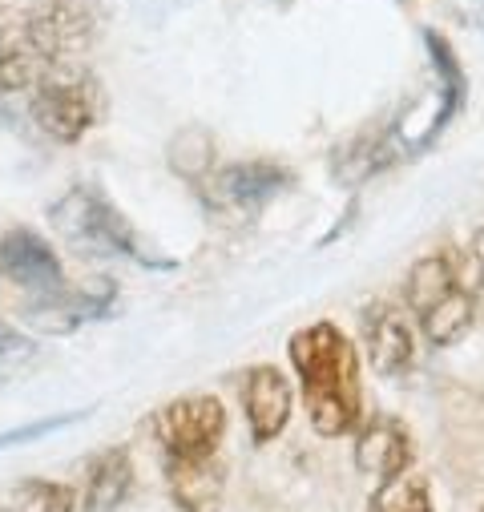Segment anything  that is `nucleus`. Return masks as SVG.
Wrapping results in <instances>:
<instances>
[{
    "label": "nucleus",
    "mask_w": 484,
    "mask_h": 512,
    "mask_svg": "<svg viewBox=\"0 0 484 512\" xmlns=\"http://www.w3.org/2000/svg\"><path fill=\"white\" fill-rule=\"evenodd\" d=\"M0 275L25 291H33L37 299L65 291V271H61L57 250L37 230H25V226H17L0 238Z\"/></svg>",
    "instance_id": "nucleus-7"
},
{
    "label": "nucleus",
    "mask_w": 484,
    "mask_h": 512,
    "mask_svg": "<svg viewBox=\"0 0 484 512\" xmlns=\"http://www.w3.org/2000/svg\"><path fill=\"white\" fill-rule=\"evenodd\" d=\"M287 186H291V174L275 162H230V166L214 170V178L206 186V198L218 210L255 214L271 198H279Z\"/></svg>",
    "instance_id": "nucleus-6"
},
{
    "label": "nucleus",
    "mask_w": 484,
    "mask_h": 512,
    "mask_svg": "<svg viewBox=\"0 0 484 512\" xmlns=\"http://www.w3.org/2000/svg\"><path fill=\"white\" fill-rule=\"evenodd\" d=\"M166 488L182 512H210L226 488L222 460H198V464H166Z\"/></svg>",
    "instance_id": "nucleus-13"
},
{
    "label": "nucleus",
    "mask_w": 484,
    "mask_h": 512,
    "mask_svg": "<svg viewBox=\"0 0 484 512\" xmlns=\"http://www.w3.org/2000/svg\"><path fill=\"white\" fill-rule=\"evenodd\" d=\"M368 512H436V504L428 480L416 468H408L392 480H380V488L368 500Z\"/></svg>",
    "instance_id": "nucleus-16"
},
{
    "label": "nucleus",
    "mask_w": 484,
    "mask_h": 512,
    "mask_svg": "<svg viewBox=\"0 0 484 512\" xmlns=\"http://www.w3.org/2000/svg\"><path fill=\"white\" fill-rule=\"evenodd\" d=\"M480 512H484V508H480Z\"/></svg>",
    "instance_id": "nucleus-22"
},
{
    "label": "nucleus",
    "mask_w": 484,
    "mask_h": 512,
    "mask_svg": "<svg viewBox=\"0 0 484 512\" xmlns=\"http://www.w3.org/2000/svg\"><path fill=\"white\" fill-rule=\"evenodd\" d=\"M77 420H85V412H65V416H49V420H37V424H21V428H13V432H0V452L21 448V444H33V440H41V436H49V432H61V428L77 424Z\"/></svg>",
    "instance_id": "nucleus-20"
},
{
    "label": "nucleus",
    "mask_w": 484,
    "mask_h": 512,
    "mask_svg": "<svg viewBox=\"0 0 484 512\" xmlns=\"http://www.w3.org/2000/svg\"><path fill=\"white\" fill-rule=\"evenodd\" d=\"M355 468L363 476H376V480H392L400 472L412 468V440L404 432L400 420L392 416H376L359 428L355 436Z\"/></svg>",
    "instance_id": "nucleus-10"
},
{
    "label": "nucleus",
    "mask_w": 484,
    "mask_h": 512,
    "mask_svg": "<svg viewBox=\"0 0 484 512\" xmlns=\"http://www.w3.org/2000/svg\"><path fill=\"white\" fill-rule=\"evenodd\" d=\"M65 5L61 0H0V89L37 85L61 57Z\"/></svg>",
    "instance_id": "nucleus-2"
},
{
    "label": "nucleus",
    "mask_w": 484,
    "mask_h": 512,
    "mask_svg": "<svg viewBox=\"0 0 484 512\" xmlns=\"http://www.w3.org/2000/svg\"><path fill=\"white\" fill-rule=\"evenodd\" d=\"M33 355H37V343H33L25 331L0 323V379L25 371V367L33 363Z\"/></svg>",
    "instance_id": "nucleus-19"
},
{
    "label": "nucleus",
    "mask_w": 484,
    "mask_h": 512,
    "mask_svg": "<svg viewBox=\"0 0 484 512\" xmlns=\"http://www.w3.org/2000/svg\"><path fill=\"white\" fill-rule=\"evenodd\" d=\"M363 339H368V359L380 375H404L416 363V335L388 303H376L363 315Z\"/></svg>",
    "instance_id": "nucleus-11"
},
{
    "label": "nucleus",
    "mask_w": 484,
    "mask_h": 512,
    "mask_svg": "<svg viewBox=\"0 0 484 512\" xmlns=\"http://www.w3.org/2000/svg\"><path fill=\"white\" fill-rule=\"evenodd\" d=\"M13 512H73V492L57 480H25L13 496Z\"/></svg>",
    "instance_id": "nucleus-18"
},
{
    "label": "nucleus",
    "mask_w": 484,
    "mask_h": 512,
    "mask_svg": "<svg viewBox=\"0 0 484 512\" xmlns=\"http://www.w3.org/2000/svg\"><path fill=\"white\" fill-rule=\"evenodd\" d=\"M49 222L85 259H138V263L154 267L146 259L134 226L101 194V186H73L65 198H57L49 206Z\"/></svg>",
    "instance_id": "nucleus-3"
},
{
    "label": "nucleus",
    "mask_w": 484,
    "mask_h": 512,
    "mask_svg": "<svg viewBox=\"0 0 484 512\" xmlns=\"http://www.w3.org/2000/svg\"><path fill=\"white\" fill-rule=\"evenodd\" d=\"M472 303L480 307V315H484V271H480V287H476V295H472Z\"/></svg>",
    "instance_id": "nucleus-21"
},
{
    "label": "nucleus",
    "mask_w": 484,
    "mask_h": 512,
    "mask_svg": "<svg viewBox=\"0 0 484 512\" xmlns=\"http://www.w3.org/2000/svg\"><path fill=\"white\" fill-rule=\"evenodd\" d=\"M396 146H392V134H363L347 146L335 150L331 158V170L343 186H359V182H368L372 174H380L388 162H392Z\"/></svg>",
    "instance_id": "nucleus-14"
},
{
    "label": "nucleus",
    "mask_w": 484,
    "mask_h": 512,
    "mask_svg": "<svg viewBox=\"0 0 484 512\" xmlns=\"http://www.w3.org/2000/svg\"><path fill=\"white\" fill-rule=\"evenodd\" d=\"M33 121L53 142H81L97 121V85L85 73H57L49 69L33 85Z\"/></svg>",
    "instance_id": "nucleus-5"
},
{
    "label": "nucleus",
    "mask_w": 484,
    "mask_h": 512,
    "mask_svg": "<svg viewBox=\"0 0 484 512\" xmlns=\"http://www.w3.org/2000/svg\"><path fill=\"white\" fill-rule=\"evenodd\" d=\"M242 412H247L251 424V440L255 444H271L283 436V428L291 424L295 412V392H291V379L271 367L259 363L242 375Z\"/></svg>",
    "instance_id": "nucleus-8"
},
{
    "label": "nucleus",
    "mask_w": 484,
    "mask_h": 512,
    "mask_svg": "<svg viewBox=\"0 0 484 512\" xmlns=\"http://www.w3.org/2000/svg\"><path fill=\"white\" fill-rule=\"evenodd\" d=\"M130 488H134V460H130V452L126 448H109L85 472L81 512H121Z\"/></svg>",
    "instance_id": "nucleus-12"
},
{
    "label": "nucleus",
    "mask_w": 484,
    "mask_h": 512,
    "mask_svg": "<svg viewBox=\"0 0 484 512\" xmlns=\"http://www.w3.org/2000/svg\"><path fill=\"white\" fill-rule=\"evenodd\" d=\"M291 367L299 375L303 404L315 436L339 440L359 424L363 392H359V355L355 343L327 319L303 327L287 343Z\"/></svg>",
    "instance_id": "nucleus-1"
},
{
    "label": "nucleus",
    "mask_w": 484,
    "mask_h": 512,
    "mask_svg": "<svg viewBox=\"0 0 484 512\" xmlns=\"http://www.w3.org/2000/svg\"><path fill=\"white\" fill-rule=\"evenodd\" d=\"M113 295H117V287H113L109 279H101V283H89V287H81V291H57V295L37 299V303L25 311V319H29V327L41 331V335H69V331H77L81 323L101 319V315L113 307Z\"/></svg>",
    "instance_id": "nucleus-9"
},
{
    "label": "nucleus",
    "mask_w": 484,
    "mask_h": 512,
    "mask_svg": "<svg viewBox=\"0 0 484 512\" xmlns=\"http://www.w3.org/2000/svg\"><path fill=\"white\" fill-rule=\"evenodd\" d=\"M170 170L186 182H202L214 170V138L202 130V125H186V130L174 134L170 142Z\"/></svg>",
    "instance_id": "nucleus-17"
},
{
    "label": "nucleus",
    "mask_w": 484,
    "mask_h": 512,
    "mask_svg": "<svg viewBox=\"0 0 484 512\" xmlns=\"http://www.w3.org/2000/svg\"><path fill=\"white\" fill-rule=\"evenodd\" d=\"M154 436L166 464L214 460L226 436V408L218 396H182L154 416Z\"/></svg>",
    "instance_id": "nucleus-4"
},
{
    "label": "nucleus",
    "mask_w": 484,
    "mask_h": 512,
    "mask_svg": "<svg viewBox=\"0 0 484 512\" xmlns=\"http://www.w3.org/2000/svg\"><path fill=\"white\" fill-rule=\"evenodd\" d=\"M472 319H476L472 291H468V287H456L452 295H444L436 307H428V311L420 315V331H424L428 343H436V347H452V343H460V339L468 335Z\"/></svg>",
    "instance_id": "nucleus-15"
}]
</instances>
